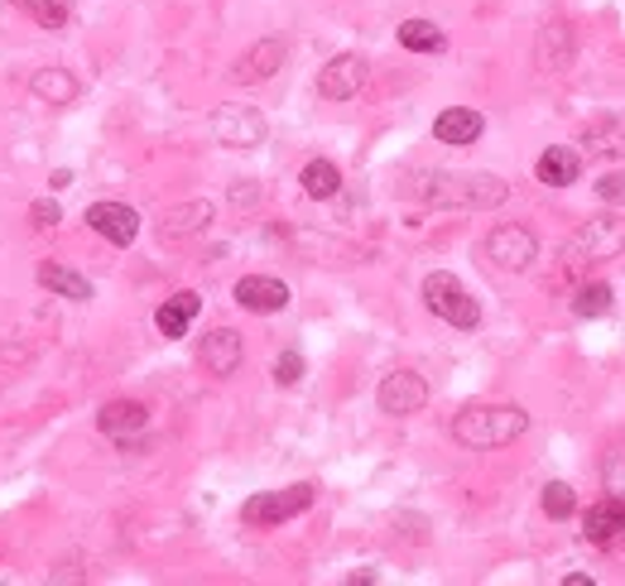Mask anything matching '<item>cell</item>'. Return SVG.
<instances>
[{
    "label": "cell",
    "instance_id": "1",
    "mask_svg": "<svg viewBox=\"0 0 625 586\" xmlns=\"http://www.w3.org/2000/svg\"><path fill=\"white\" fill-rule=\"evenodd\" d=\"M404 193L424 208H453V212H491L511 198V183L496 173H443V169H414L404 173Z\"/></svg>",
    "mask_w": 625,
    "mask_h": 586
},
{
    "label": "cell",
    "instance_id": "2",
    "mask_svg": "<svg viewBox=\"0 0 625 586\" xmlns=\"http://www.w3.org/2000/svg\"><path fill=\"white\" fill-rule=\"evenodd\" d=\"M530 433V414L520 404H467L453 418V443L467 452H496Z\"/></svg>",
    "mask_w": 625,
    "mask_h": 586
},
{
    "label": "cell",
    "instance_id": "3",
    "mask_svg": "<svg viewBox=\"0 0 625 586\" xmlns=\"http://www.w3.org/2000/svg\"><path fill=\"white\" fill-rule=\"evenodd\" d=\"M616 255H625V216L621 212H602L597 222H583L558 251L563 270H592V265L616 260Z\"/></svg>",
    "mask_w": 625,
    "mask_h": 586
},
{
    "label": "cell",
    "instance_id": "4",
    "mask_svg": "<svg viewBox=\"0 0 625 586\" xmlns=\"http://www.w3.org/2000/svg\"><path fill=\"white\" fill-rule=\"evenodd\" d=\"M424 303H429V313L433 317H443L447 327H462V332H472V327H482V303L472 299L467 289H462L457 274H429L424 280Z\"/></svg>",
    "mask_w": 625,
    "mask_h": 586
},
{
    "label": "cell",
    "instance_id": "5",
    "mask_svg": "<svg viewBox=\"0 0 625 586\" xmlns=\"http://www.w3.org/2000/svg\"><path fill=\"white\" fill-rule=\"evenodd\" d=\"M482 260H491V265L505 270V274H525L534 260H540V236L520 222H501V226L486 231Z\"/></svg>",
    "mask_w": 625,
    "mask_h": 586
},
{
    "label": "cell",
    "instance_id": "6",
    "mask_svg": "<svg viewBox=\"0 0 625 586\" xmlns=\"http://www.w3.org/2000/svg\"><path fill=\"white\" fill-rule=\"evenodd\" d=\"M313 501H317V491L309 486V481H299V486H284V491H260V495H251V501L241 505V519L251 524V529H274V524L303 515V509H309Z\"/></svg>",
    "mask_w": 625,
    "mask_h": 586
},
{
    "label": "cell",
    "instance_id": "7",
    "mask_svg": "<svg viewBox=\"0 0 625 586\" xmlns=\"http://www.w3.org/2000/svg\"><path fill=\"white\" fill-rule=\"evenodd\" d=\"M265 135H270V125L255 107H236V101H231V107L212 111V140L226 144V150H260Z\"/></svg>",
    "mask_w": 625,
    "mask_h": 586
},
{
    "label": "cell",
    "instance_id": "8",
    "mask_svg": "<svg viewBox=\"0 0 625 586\" xmlns=\"http://www.w3.org/2000/svg\"><path fill=\"white\" fill-rule=\"evenodd\" d=\"M375 404H381V414H390V418H410L429 404V380L419 371H390L381 380V390H375Z\"/></svg>",
    "mask_w": 625,
    "mask_h": 586
},
{
    "label": "cell",
    "instance_id": "9",
    "mask_svg": "<svg viewBox=\"0 0 625 586\" xmlns=\"http://www.w3.org/2000/svg\"><path fill=\"white\" fill-rule=\"evenodd\" d=\"M284 58H289V43L284 39H255L251 49H245L236 63H231L226 78L236 82V87H255V82H270L274 72L284 68Z\"/></svg>",
    "mask_w": 625,
    "mask_h": 586
},
{
    "label": "cell",
    "instance_id": "10",
    "mask_svg": "<svg viewBox=\"0 0 625 586\" xmlns=\"http://www.w3.org/2000/svg\"><path fill=\"white\" fill-rule=\"evenodd\" d=\"M366 78H371L366 58L361 53H337L323 72H317V92H323L327 101H352V97H361Z\"/></svg>",
    "mask_w": 625,
    "mask_h": 586
},
{
    "label": "cell",
    "instance_id": "11",
    "mask_svg": "<svg viewBox=\"0 0 625 586\" xmlns=\"http://www.w3.org/2000/svg\"><path fill=\"white\" fill-rule=\"evenodd\" d=\"M216 208L208 198H193V202H179V208H169L164 216H159V241L164 245H179V241H193L202 236V231L212 226Z\"/></svg>",
    "mask_w": 625,
    "mask_h": 586
},
{
    "label": "cell",
    "instance_id": "12",
    "mask_svg": "<svg viewBox=\"0 0 625 586\" xmlns=\"http://www.w3.org/2000/svg\"><path fill=\"white\" fill-rule=\"evenodd\" d=\"M87 226L111 245H130L140 236V212L125 208V202H92V208H87Z\"/></svg>",
    "mask_w": 625,
    "mask_h": 586
},
{
    "label": "cell",
    "instance_id": "13",
    "mask_svg": "<svg viewBox=\"0 0 625 586\" xmlns=\"http://www.w3.org/2000/svg\"><path fill=\"white\" fill-rule=\"evenodd\" d=\"M241 356H245L241 332H231V327H212L208 336H202V346H198V361L208 365V375H216V380L236 375L241 371Z\"/></svg>",
    "mask_w": 625,
    "mask_h": 586
},
{
    "label": "cell",
    "instance_id": "14",
    "mask_svg": "<svg viewBox=\"0 0 625 586\" xmlns=\"http://www.w3.org/2000/svg\"><path fill=\"white\" fill-rule=\"evenodd\" d=\"M289 284L274 280V274H245V280H236V303L245 307V313H284L289 307Z\"/></svg>",
    "mask_w": 625,
    "mask_h": 586
},
{
    "label": "cell",
    "instance_id": "15",
    "mask_svg": "<svg viewBox=\"0 0 625 586\" xmlns=\"http://www.w3.org/2000/svg\"><path fill=\"white\" fill-rule=\"evenodd\" d=\"M486 135V115L472 111V107H447L438 121H433V140L438 144H457V150H467Z\"/></svg>",
    "mask_w": 625,
    "mask_h": 586
},
{
    "label": "cell",
    "instance_id": "16",
    "mask_svg": "<svg viewBox=\"0 0 625 586\" xmlns=\"http://www.w3.org/2000/svg\"><path fill=\"white\" fill-rule=\"evenodd\" d=\"M144 423H150V408H144L140 400H111L97 414V428L107 437H115L121 447H130V433H144Z\"/></svg>",
    "mask_w": 625,
    "mask_h": 586
},
{
    "label": "cell",
    "instance_id": "17",
    "mask_svg": "<svg viewBox=\"0 0 625 586\" xmlns=\"http://www.w3.org/2000/svg\"><path fill=\"white\" fill-rule=\"evenodd\" d=\"M583 534H587V544H616V538L625 534V501L621 495H602V501L587 509Z\"/></svg>",
    "mask_w": 625,
    "mask_h": 586
},
{
    "label": "cell",
    "instance_id": "18",
    "mask_svg": "<svg viewBox=\"0 0 625 586\" xmlns=\"http://www.w3.org/2000/svg\"><path fill=\"white\" fill-rule=\"evenodd\" d=\"M573 53H577L573 24L568 20H548L540 29V68L544 72H568L573 68Z\"/></svg>",
    "mask_w": 625,
    "mask_h": 586
},
{
    "label": "cell",
    "instance_id": "19",
    "mask_svg": "<svg viewBox=\"0 0 625 586\" xmlns=\"http://www.w3.org/2000/svg\"><path fill=\"white\" fill-rule=\"evenodd\" d=\"M534 173H540V183H548V188H573L583 179V154H577L573 144H548L540 154V164H534Z\"/></svg>",
    "mask_w": 625,
    "mask_h": 586
},
{
    "label": "cell",
    "instance_id": "20",
    "mask_svg": "<svg viewBox=\"0 0 625 586\" xmlns=\"http://www.w3.org/2000/svg\"><path fill=\"white\" fill-rule=\"evenodd\" d=\"M29 92H34L43 107H72L78 92H82V82L72 78L68 68H39L34 78H29Z\"/></svg>",
    "mask_w": 625,
    "mask_h": 586
},
{
    "label": "cell",
    "instance_id": "21",
    "mask_svg": "<svg viewBox=\"0 0 625 586\" xmlns=\"http://www.w3.org/2000/svg\"><path fill=\"white\" fill-rule=\"evenodd\" d=\"M198 313H202V299H198L193 289H179V293H173V299L154 313V327H159V336H169V342H173V336L188 332V322H193Z\"/></svg>",
    "mask_w": 625,
    "mask_h": 586
},
{
    "label": "cell",
    "instance_id": "22",
    "mask_svg": "<svg viewBox=\"0 0 625 586\" xmlns=\"http://www.w3.org/2000/svg\"><path fill=\"white\" fill-rule=\"evenodd\" d=\"M299 183H303V193H309L313 202H327V198L342 193V169L332 164V159H309L303 173H299Z\"/></svg>",
    "mask_w": 625,
    "mask_h": 586
},
{
    "label": "cell",
    "instance_id": "23",
    "mask_svg": "<svg viewBox=\"0 0 625 586\" xmlns=\"http://www.w3.org/2000/svg\"><path fill=\"white\" fill-rule=\"evenodd\" d=\"M583 144H587V154H597V159H625V125L612 121V115H602V121H592L583 130Z\"/></svg>",
    "mask_w": 625,
    "mask_h": 586
},
{
    "label": "cell",
    "instance_id": "24",
    "mask_svg": "<svg viewBox=\"0 0 625 586\" xmlns=\"http://www.w3.org/2000/svg\"><path fill=\"white\" fill-rule=\"evenodd\" d=\"M39 284L49 293H58V299H72V303L92 299V280H82V274L68 270V265H39Z\"/></svg>",
    "mask_w": 625,
    "mask_h": 586
},
{
    "label": "cell",
    "instance_id": "25",
    "mask_svg": "<svg viewBox=\"0 0 625 586\" xmlns=\"http://www.w3.org/2000/svg\"><path fill=\"white\" fill-rule=\"evenodd\" d=\"M400 43L410 53H443V43H447V34L433 20H404L400 24Z\"/></svg>",
    "mask_w": 625,
    "mask_h": 586
},
{
    "label": "cell",
    "instance_id": "26",
    "mask_svg": "<svg viewBox=\"0 0 625 586\" xmlns=\"http://www.w3.org/2000/svg\"><path fill=\"white\" fill-rule=\"evenodd\" d=\"M20 14H29L39 29H63L72 20V6L68 0H10Z\"/></svg>",
    "mask_w": 625,
    "mask_h": 586
},
{
    "label": "cell",
    "instance_id": "27",
    "mask_svg": "<svg viewBox=\"0 0 625 586\" xmlns=\"http://www.w3.org/2000/svg\"><path fill=\"white\" fill-rule=\"evenodd\" d=\"M612 303H616L612 284H583L577 289V299H573V313L577 317H606L612 313Z\"/></svg>",
    "mask_w": 625,
    "mask_h": 586
},
{
    "label": "cell",
    "instance_id": "28",
    "mask_svg": "<svg viewBox=\"0 0 625 586\" xmlns=\"http://www.w3.org/2000/svg\"><path fill=\"white\" fill-rule=\"evenodd\" d=\"M540 505H544V515H548V519H568V515H577V495H573L568 481H548L544 495H540Z\"/></svg>",
    "mask_w": 625,
    "mask_h": 586
},
{
    "label": "cell",
    "instance_id": "29",
    "mask_svg": "<svg viewBox=\"0 0 625 586\" xmlns=\"http://www.w3.org/2000/svg\"><path fill=\"white\" fill-rule=\"evenodd\" d=\"M303 371H309V365H303L299 351H280V361H274V385H280V390H294L299 380H303Z\"/></svg>",
    "mask_w": 625,
    "mask_h": 586
},
{
    "label": "cell",
    "instance_id": "30",
    "mask_svg": "<svg viewBox=\"0 0 625 586\" xmlns=\"http://www.w3.org/2000/svg\"><path fill=\"white\" fill-rule=\"evenodd\" d=\"M602 486L612 491V495H621V501H625V447L606 452V462H602Z\"/></svg>",
    "mask_w": 625,
    "mask_h": 586
},
{
    "label": "cell",
    "instance_id": "31",
    "mask_svg": "<svg viewBox=\"0 0 625 586\" xmlns=\"http://www.w3.org/2000/svg\"><path fill=\"white\" fill-rule=\"evenodd\" d=\"M29 222H34L39 231H49V226L63 222V212H58V202H53V198H39L34 208H29Z\"/></svg>",
    "mask_w": 625,
    "mask_h": 586
},
{
    "label": "cell",
    "instance_id": "32",
    "mask_svg": "<svg viewBox=\"0 0 625 586\" xmlns=\"http://www.w3.org/2000/svg\"><path fill=\"white\" fill-rule=\"evenodd\" d=\"M260 202V183H251V179H241V183H231V208H255Z\"/></svg>",
    "mask_w": 625,
    "mask_h": 586
},
{
    "label": "cell",
    "instance_id": "33",
    "mask_svg": "<svg viewBox=\"0 0 625 586\" xmlns=\"http://www.w3.org/2000/svg\"><path fill=\"white\" fill-rule=\"evenodd\" d=\"M597 198H606V202H625V173H602Z\"/></svg>",
    "mask_w": 625,
    "mask_h": 586
},
{
    "label": "cell",
    "instance_id": "34",
    "mask_svg": "<svg viewBox=\"0 0 625 586\" xmlns=\"http://www.w3.org/2000/svg\"><path fill=\"white\" fill-rule=\"evenodd\" d=\"M49 183H53V193H58V188H68V183H72V173H68V169H53V179H49Z\"/></svg>",
    "mask_w": 625,
    "mask_h": 586
}]
</instances>
